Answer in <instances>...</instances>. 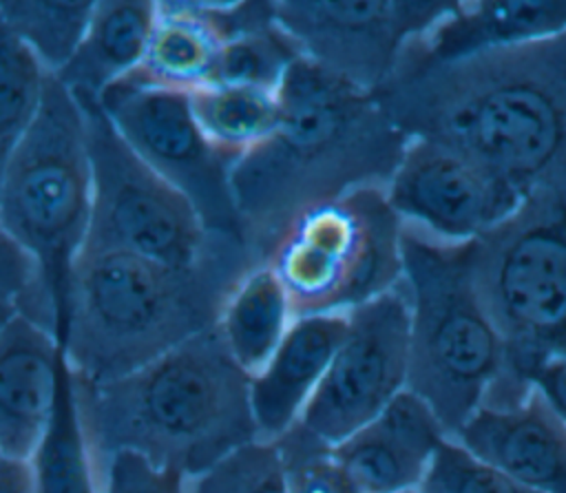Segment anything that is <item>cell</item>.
Here are the masks:
<instances>
[{
    "label": "cell",
    "instance_id": "35",
    "mask_svg": "<svg viewBox=\"0 0 566 493\" xmlns=\"http://www.w3.org/2000/svg\"><path fill=\"white\" fill-rule=\"evenodd\" d=\"M402 493H418V489H411V491H402Z\"/></svg>",
    "mask_w": 566,
    "mask_h": 493
},
{
    "label": "cell",
    "instance_id": "4",
    "mask_svg": "<svg viewBox=\"0 0 566 493\" xmlns=\"http://www.w3.org/2000/svg\"><path fill=\"white\" fill-rule=\"evenodd\" d=\"M75 396L95 462L126 449L192 478L259 440L250 378L217 325L122 378H75Z\"/></svg>",
    "mask_w": 566,
    "mask_h": 493
},
{
    "label": "cell",
    "instance_id": "29",
    "mask_svg": "<svg viewBox=\"0 0 566 493\" xmlns=\"http://www.w3.org/2000/svg\"><path fill=\"white\" fill-rule=\"evenodd\" d=\"M418 493H535L489 462L467 451L453 438L436 449Z\"/></svg>",
    "mask_w": 566,
    "mask_h": 493
},
{
    "label": "cell",
    "instance_id": "16",
    "mask_svg": "<svg viewBox=\"0 0 566 493\" xmlns=\"http://www.w3.org/2000/svg\"><path fill=\"white\" fill-rule=\"evenodd\" d=\"M444 438L449 436L429 405L405 389L374 420L336 444L334 455L358 493H402L418 489Z\"/></svg>",
    "mask_w": 566,
    "mask_h": 493
},
{
    "label": "cell",
    "instance_id": "1",
    "mask_svg": "<svg viewBox=\"0 0 566 493\" xmlns=\"http://www.w3.org/2000/svg\"><path fill=\"white\" fill-rule=\"evenodd\" d=\"M409 137L478 161L522 199L566 181V31L433 66L371 93Z\"/></svg>",
    "mask_w": 566,
    "mask_h": 493
},
{
    "label": "cell",
    "instance_id": "18",
    "mask_svg": "<svg viewBox=\"0 0 566 493\" xmlns=\"http://www.w3.org/2000/svg\"><path fill=\"white\" fill-rule=\"evenodd\" d=\"M566 31V0H478L411 40L396 66H433Z\"/></svg>",
    "mask_w": 566,
    "mask_h": 493
},
{
    "label": "cell",
    "instance_id": "31",
    "mask_svg": "<svg viewBox=\"0 0 566 493\" xmlns=\"http://www.w3.org/2000/svg\"><path fill=\"white\" fill-rule=\"evenodd\" d=\"M0 298L11 301L22 316L31 318L40 327L55 334V321L42 296L35 263L2 228H0Z\"/></svg>",
    "mask_w": 566,
    "mask_h": 493
},
{
    "label": "cell",
    "instance_id": "33",
    "mask_svg": "<svg viewBox=\"0 0 566 493\" xmlns=\"http://www.w3.org/2000/svg\"><path fill=\"white\" fill-rule=\"evenodd\" d=\"M0 493H31L29 462L0 453Z\"/></svg>",
    "mask_w": 566,
    "mask_h": 493
},
{
    "label": "cell",
    "instance_id": "2",
    "mask_svg": "<svg viewBox=\"0 0 566 493\" xmlns=\"http://www.w3.org/2000/svg\"><path fill=\"white\" fill-rule=\"evenodd\" d=\"M272 137L230 172L241 239L256 265L305 208L363 186L387 188L409 137L371 93L298 57L279 86Z\"/></svg>",
    "mask_w": 566,
    "mask_h": 493
},
{
    "label": "cell",
    "instance_id": "27",
    "mask_svg": "<svg viewBox=\"0 0 566 493\" xmlns=\"http://www.w3.org/2000/svg\"><path fill=\"white\" fill-rule=\"evenodd\" d=\"M186 493H285L276 442H250L208 471L188 478Z\"/></svg>",
    "mask_w": 566,
    "mask_h": 493
},
{
    "label": "cell",
    "instance_id": "15",
    "mask_svg": "<svg viewBox=\"0 0 566 493\" xmlns=\"http://www.w3.org/2000/svg\"><path fill=\"white\" fill-rule=\"evenodd\" d=\"M535 493H566V420L533 387L511 407H480L453 436Z\"/></svg>",
    "mask_w": 566,
    "mask_h": 493
},
{
    "label": "cell",
    "instance_id": "8",
    "mask_svg": "<svg viewBox=\"0 0 566 493\" xmlns=\"http://www.w3.org/2000/svg\"><path fill=\"white\" fill-rule=\"evenodd\" d=\"M400 234L385 188L363 186L298 212L263 265L279 276L294 318L345 314L402 281Z\"/></svg>",
    "mask_w": 566,
    "mask_h": 493
},
{
    "label": "cell",
    "instance_id": "24",
    "mask_svg": "<svg viewBox=\"0 0 566 493\" xmlns=\"http://www.w3.org/2000/svg\"><path fill=\"white\" fill-rule=\"evenodd\" d=\"M93 7L88 0H9L0 2V18L44 71L57 75L80 46Z\"/></svg>",
    "mask_w": 566,
    "mask_h": 493
},
{
    "label": "cell",
    "instance_id": "20",
    "mask_svg": "<svg viewBox=\"0 0 566 493\" xmlns=\"http://www.w3.org/2000/svg\"><path fill=\"white\" fill-rule=\"evenodd\" d=\"M155 18V0L95 2L80 46L55 77L77 102H97L142 64Z\"/></svg>",
    "mask_w": 566,
    "mask_h": 493
},
{
    "label": "cell",
    "instance_id": "17",
    "mask_svg": "<svg viewBox=\"0 0 566 493\" xmlns=\"http://www.w3.org/2000/svg\"><path fill=\"white\" fill-rule=\"evenodd\" d=\"M62 345L20 312L0 332V453L33 455L55 407Z\"/></svg>",
    "mask_w": 566,
    "mask_h": 493
},
{
    "label": "cell",
    "instance_id": "10",
    "mask_svg": "<svg viewBox=\"0 0 566 493\" xmlns=\"http://www.w3.org/2000/svg\"><path fill=\"white\" fill-rule=\"evenodd\" d=\"M347 332L296 424L336 447L374 420L409 376V301L402 281L345 312Z\"/></svg>",
    "mask_w": 566,
    "mask_h": 493
},
{
    "label": "cell",
    "instance_id": "26",
    "mask_svg": "<svg viewBox=\"0 0 566 493\" xmlns=\"http://www.w3.org/2000/svg\"><path fill=\"white\" fill-rule=\"evenodd\" d=\"M301 57L292 38L274 22V15L228 40L212 84L256 86L279 91L287 69Z\"/></svg>",
    "mask_w": 566,
    "mask_h": 493
},
{
    "label": "cell",
    "instance_id": "9",
    "mask_svg": "<svg viewBox=\"0 0 566 493\" xmlns=\"http://www.w3.org/2000/svg\"><path fill=\"white\" fill-rule=\"evenodd\" d=\"M77 104L93 168V212L82 254L130 252L195 265L226 239H237L210 232L192 203L133 153L97 102Z\"/></svg>",
    "mask_w": 566,
    "mask_h": 493
},
{
    "label": "cell",
    "instance_id": "21",
    "mask_svg": "<svg viewBox=\"0 0 566 493\" xmlns=\"http://www.w3.org/2000/svg\"><path fill=\"white\" fill-rule=\"evenodd\" d=\"M294 321L290 298L268 265L243 274L223 303L217 329L239 369L254 378L272 358Z\"/></svg>",
    "mask_w": 566,
    "mask_h": 493
},
{
    "label": "cell",
    "instance_id": "25",
    "mask_svg": "<svg viewBox=\"0 0 566 493\" xmlns=\"http://www.w3.org/2000/svg\"><path fill=\"white\" fill-rule=\"evenodd\" d=\"M49 75L0 18V186L15 148L40 113Z\"/></svg>",
    "mask_w": 566,
    "mask_h": 493
},
{
    "label": "cell",
    "instance_id": "23",
    "mask_svg": "<svg viewBox=\"0 0 566 493\" xmlns=\"http://www.w3.org/2000/svg\"><path fill=\"white\" fill-rule=\"evenodd\" d=\"M192 117L206 141L232 166L265 144L279 126V91L206 84L188 93Z\"/></svg>",
    "mask_w": 566,
    "mask_h": 493
},
{
    "label": "cell",
    "instance_id": "7",
    "mask_svg": "<svg viewBox=\"0 0 566 493\" xmlns=\"http://www.w3.org/2000/svg\"><path fill=\"white\" fill-rule=\"evenodd\" d=\"M93 212V168L82 106L49 75L40 113L0 186V228L31 256L55 321L66 318L71 272Z\"/></svg>",
    "mask_w": 566,
    "mask_h": 493
},
{
    "label": "cell",
    "instance_id": "11",
    "mask_svg": "<svg viewBox=\"0 0 566 493\" xmlns=\"http://www.w3.org/2000/svg\"><path fill=\"white\" fill-rule=\"evenodd\" d=\"M97 106L133 153L192 203L210 232L241 239L232 164L206 141L188 95L119 80Z\"/></svg>",
    "mask_w": 566,
    "mask_h": 493
},
{
    "label": "cell",
    "instance_id": "13",
    "mask_svg": "<svg viewBox=\"0 0 566 493\" xmlns=\"http://www.w3.org/2000/svg\"><path fill=\"white\" fill-rule=\"evenodd\" d=\"M385 192L402 221L460 243L480 239L522 203L491 170L429 139H409Z\"/></svg>",
    "mask_w": 566,
    "mask_h": 493
},
{
    "label": "cell",
    "instance_id": "14",
    "mask_svg": "<svg viewBox=\"0 0 566 493\" xmlns=\"http://www.w3.org/2000/svg\"><path fill=\"white\" fill-rule=\"evenodd\" d=\"M272 15V2L159 0L144 60L122 80L188 95L212 84L228 40Z\"/></svg>",
    "mask_w": 566,
    "mask_h": 493
},
{
    "label": "cell",
    "instance_id": "12",
    "mask_svg": "<svg viewBox=\"0 0 566 493\" xmlns=\"http://www.w3.org/2000/svg\"><path fill=\"white\" fill-rule=\"evenodd\" d=\"M455 0H279L274 22L301 55L376 93L407 44L455 9Z\"/></svg>",
    "mask_w": 566,
    "mask_h": 493
},
{
    "label": "cell",
    "instance_id": "34",
    "mask_svg": "<svg viewBox=\"0 0 566 493\" xmlns=\"http://www.w3.org/2000/svg\"><path fill=\"white\" fill-rule=\"evenodd\" d=\"M18 314V307L7 301V298H0V332L7 327V323Z\"/></svg>",
    "mask_w": 566,
    "mask_h": 493
},
{
    "label": "cell",
    "instance_id": "22",
    "mask_svg": "<svg viewBox=\"0 0 566 493\" xmlns=\"http://www.w3.org/2000/svg\"><path fill=\"white\" fill-rule=\"evenodd\" d=\"M29 471L31 493H102L97 466L77 407L75 378L64 347L60 354L55 407L29 458Z\"/></svg>",
    "mask_w": 566,
    "mask_h": 493
},
{
    "label": "cell",
    "instance_id": "30",
    "mask_svg": "<svg viewBox=\"0 0 566 493\" xmlns=\"http://www.w3.org/2000/svg\"><path fill=\"white\" fill-rule=\"evenodd\" d=\"M102 493H186L188 478L135 451H113L95 462Z\"/></svg>",
    "mask_w": 566,
    "mask_h": 493
},
{
    "label": "cell",
    "instance_id": "32",
    "mask_svg": "<svg viewBox=\"0 0 566 493\" xmlns=\"http://www.w3.org/2000/svg\"><path fill=\"white\" fill-rule=\"evenodd\" d=\"M528 385L535 387L566 420V345L537 360L528 374Z\"/></svg>",
    "mask_w": 566,
    "mask_h": 493
},
{
    "label": "cell",
    "instance_id": "19",
    "mask_svg": "<svg viewBox=\"0 0 566 493\" xmlns=\"http://www.w3.org/2000/svg\"><path fill=\"white\" fill-rule=\"evenodd\" d=\"M347 332V314L294 318L268 365L250 378L259 440L274 442L301 418Z\"/></svg>",
    "mask_w": 566,
    "mask_h": 493
},
{
    "label": "cell",
    "instance_id": "5",
    "mask_svg": "<svg viewBox=\"0 0 566 493\" xmlns=\"http://www.w3.org/2000/svg\"><path fill=\"white\" fill-rule=\"evenodd\" d=\"M400 256L411 316L407 389L453 438L497 380L504 343L475 287L473 241H444L402 221Z\"/></svg>",
    "mask_w": 566,
    "mask_h": 493
},
{
    "label": "cell",
    "instance_id": "3",
    "mask_svg": "<svg viewBox=\"0 0 566 493\" xmlns=\"http://www.w3.org/2000/svg\"><path fill=\"white\" fill-rule=\"evenodd\" d=\"M252 268L241 239H226L195 265L130 252L80 254L57 332L73 376L84 382L122 378L214 327Z\"/></svg>",
    "mask_w": 566,
    "mask_h": 493
},
{
    "label": "cell",
    "instance_id": "6",
    "mask_svg": "<svg viewBox=\"0 0 566 493\" xmlns=\"http://www.w3.org/2000/svg\"><path fill=\"white\" fill-rule=\"evenodd\" d=\"M480 301L504 343V367L482 407H511L528 374L566 345V181L539 188L473 241Z\"/></svg>",
    "mask_w": 566,
    "mask_h": 493
},
{
    "label": "cell",
    "instance_id": "28",
    "mask_svg": "<svg viewBox=\"0 0 566 493\" xmlns=\"http://www.w3.org/2000/svg\"><path fill=\"white\" fill-rule=\"evenodd\" d=\"M274 442L283 462L285 493H358L334 447L316 440L301 424Z\"/></svg>",
    "mask_w": 566,
    "mask_h": 493
}]
</instances>
